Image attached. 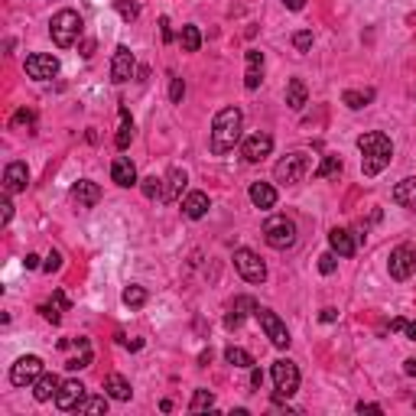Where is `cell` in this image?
I'll return each mask as SVG.
<instances>
[{
  "label": "cell",
  "mask_w": 416,
  "mask_h": 416,
  "mask_svg": "<svg viewBox=\"0 0 416 416\" xmlns=\"http://www.w3.org/2000/svg\"><path fill=\"white\" fill-rule=\"evenodd\" d=\"M185 183H189V176H185V170H179V166H172L170 172H166V179H163V196H159V202H176L179 198V192L185 189Z\"/></svg>",
  "instance_id": "16"
},
{
  "label": "cell",
  "mask_w": 416,
  "mask_h": 416,
  "mask_svg": "<svg viewBox=\"0 0 416 416\" xmlns=\"http://www.w3.org/2000/svg\"><path fill=\"white\" fill-rule=\"evenodd\" d=\"M179 43H183V52H198L202 49V33H198V26H183V33H179Z\"/></svg>",
  "instance_id": "30"
},
{
  "label": "cell",
  "mask_w": 416,
  "mask_h": 416,
  "mask_svg": "<svg viewBox=\"0 0 416 416\" xmlns=\"http://www.w3.org/2000/svg\"><path fill=\"white\" fill-rule=\"evenodd\" d=\"M208 361H211V348H208V351H202V355H198V365H208Z\"/></svg>",
  "instance_id": "56"
},
{
  "label": "cell",
  "mask_w": 416,
  "mask_h": 416,
  "mask_svg": "<svg viewBox=\"0 0 416 416\" xmlns=\"http://www.w3.org/2000/svg\"><path fill=\"white\" fill-rule=\"evenodd\" d=\"M39 312H43V319H46V322H52V325H59V322H62V309H56L52 303L39 306Z\"/></svg>",
  "instance_id": "45"
},
{
  "label": "cell",
  "mask_w": 416,
  "mask_h": 416,
  "mask_svg": "<svg viewBox=\"0 0 416 416\" xmlns=\"http://www.w3.org/2000/svg\"><path fill=\"white\" fill-rule=\"evenodd\" d=\"M293 46H296V52H309L312 49V33H309V30L293 33Z\"/></svg>",
  "instance_id": "42"
},
{
  "label": "cell",
  "mask_w": 416,
  "mask_h": 416,
  "mask_svg": "<svg viewBox=\"0 0 416 416\" xmlns=\"http://www.w3.org/2000/svg\"><path fill=\"white\" fill-rule=\"evenodd\" d=\"M264 75V52L260 49H247V75H244V88L247 91H257L260 88V78Z\"/></svg>",
  "instance_id": "19"
},
{
  "label": "cell",
  "mask_w": 416,
  "mask_h": 416,
  "mask_svg": "<svg viewBox=\"0 0 416 416\" xmlns=\"http://www.w3.org/2000/svg\"><path fill=\"white\" fill-rule=\"evenodd\" d=\"M26 185H30V170H26V163H10L7 170H3V192H26Z\"/></svg>",
  "instance_id": "15"
},
{
  "label": "cell",
  "mask_w": 416,
  "mask_h": 416,
  "mask_svg": "<svg viewBox=\"0 0 416 416\" xmlns=\"http://www.w3.org/2000/svg\"><path fill=\"white\" fill-rule=\"evenodd\" d=\"M404 371L410 374V378H416V358H410V361H404Z\"/></svg>",
  "instance_id": "54"
},
{
  "label": "cell",
  "mask_w": 416,
  "mask_h": 416,
  "mask_svg": "<svg viewBox=\"0 0 416 416\" xmlns=\"http://www.w3.org/2000/svg\"><path fill=\"white\" fill-rule=\"evenodd\" d=\"M342 157H335V153H325V157H322V163H319V170L312 172V176H316V179H329V176H338V172H342Z\"/></svg>",
  "instance_id": "29"
},
{
  "label": "cell",
  "mask_w": 416,
  "mask_h": 416,
  "mask_svg": "<svg viewBox=\"0 0 416 416\" xmlns=\"http://www.w3.org/2000/svg\"><path fill=\"white\" fill-rule=\"evenodd\" d=\"M306 98H309L306 82L303 78H290V85H286V104L293 111H303L306 108Z\"/></svg>",
  "instance_id": "27"
},
{
  "label": "cell",
  "mask_w": 416,
  "mask_h": 416,
  "mask_svg": "<svg viewBox=\"0 0 416 416\" xmlns=\"http://www.w3.org/2000/svg\"><path fill=\"white\" fill-rule=\"evenodd\" d=\"M111 179L121 185V189L137 185V166L130 163V157H117L114 163H111Z\"/></svg>",
  "instance_id": "18"
},
{
  "label": "cell",
  "mask_w": 416,
  "mask_h": 416,
  "mask_svg": "<svg viewBox=\"0 0 416 416\" xmlns=\"http://www.w3.org/2000/svg\"><path fill=\"white\" fill-rule=\"evenodd\" d=\"M329 244L332 251L338 254V257H351L358 251V238H351V231H345V228H332L329 231Z\"/></svg>",
  "instance_id": "20"
},
{
  "label": "cell",
  "mask_w": 416,
  "mask_h": 416,
  "mask_svg": "<svg viewBox=\"0 0 416 416\" xmlns=\"http://www.w3.org/2000/svg\"><path fill=\"white\" fill-rule=\"evenodd\" d=\"M39 374H43V358L23 355L16 358V365L10 367V384L13 387H30V384H36Z\"/></svg>",
  "instance_id": "10"
},
{
  "label": "cell",
  "mask_w": 416,
  "mask_h": 416,
  "mask_svg": "<svg viewBox=\"0 0 416 416\" xmlns=\"http://www.w3.org/2000/svg\"><path fill=\"white\" fill-rule=\"evenodd\" d=\"M241 130H244V114L238 108H224L215 114V124H211V153L221 157L241 143Z\"/></svg>",
  "instance_id": "2"
},
{
  "label": "cell",
  "mask_w": 416,
  "mask_h": 416,
  "mask_svg": "<svg viewBox=\"0 0 416 416\" xmlns=\"http://www.w3.org/2000/svg\"><path fill=\"white\" fill-rule=\"evenodd\" d=\"M140 189H143V196H147V198H159V196H163V179L147 176V179L140 183Z\"/></svg>",
  "instance_id": "39"
},
{
  "label": "cell",
  "mask_w": 416,
  "mask_h": 416,
  "mask_svg": "<svg viewBox=\"0 0 416 416\" xmlns=\"http://www.w3.org/2000/svg\"><path fill=\"white\" fill-rule=\"evenodd\" d=\"M121 130H117V137H114V143H117V150H127L130 147V140H134V121H130V114H127V108H121Z\"/></svg>",
  "instance_id": "31"
},
{
  "label": "cell",
  "mask_w": 416,
  "mask_h": 416,
  "mask_svg": "<svg viewBox=\"0 0 416 416\" xmlns=\"http://www.w3.org/2000/svg\"><path fill=\"white\" fill-rule=\"evenodd\" d=\"M257 322H260V329L267 332V338H270V345L273 348H290V332H286V322H283L277 312H270V309H264V306H257Z\"/></svg>",
  "instance_id": "8"
},
{
  "label": "cell",
  "mask_w": 416,
  "mask_h": 416,
  "mask_svg": "<svg viewBox=\"0 0 416 416\" xmlns=\"http://www.w3.org/2000/svg\"><path fill=\"white\" fill-rule=\"evenodd\" d=\"M88 397V391H85V384L82 380H62V387H59V393H56V406L59 410H78V404Z\"/></svg>",
  "instance_id": "13"
},
{
  "label": "cell",
  "mask_w": 416,
  "mask_h": 416,
  "mask_svg": "<svg viewBox=\"0 0 416 416\" xmlns=\"http://www.w3.org/2000/svg\"><path fill=\"white\" fill-rule=\"evenodd\" d=\"M391 332H404L406 338H413V342H416V319H393Z\"/></svg>",
  "instance_id": "38"
},
{
  "label": "cell",
  "mask_w": 416,
  "mask_h": 416,
  "mask_svg": "<svg viewBox=\"0 0 416 416\" xmlns=\"http://www.w3.org/2000/svg\"><path fill=\"white\" fill-rule=\"evenodd\" d=\"M134 75H137L134 52L127 49V46H117V49H114V59H111V82H114V85H124V82H130Z\"/></svg>",
  "instance_id": "12"
},
{
  "label": "cell",
  "mask_w": 416,
  "mask_h": 416,
  "mask_svg": "<svg viewBox=\"0 0 416 416\" xmlns=\"http://www.w3.org/2000/svg\"><path fill=\"white\" fill-rule=\"evenodd\" d=\"M251 202H254L260 211H267V208L277 205V189L270 183H254L251 185Z\"/></svg>",
  "instance_id": "25"
},
{
  "label": "cell",
  "mask_w": 416,
  "mask_h": 416,
  "mask_svg": "<svg viewBox=\"0 0 416 416\" xmlns=\"http://www.w3.org/2000/svg\"><path fill=\"white\" fill-rule=\"evenodd\" d=\"M82 49H85L82 56H91V52H95V43H91V39H85V46H82Z\"/></svg>",
  "instance_id": "55"
},
{
  "label": "cell",
  "mask_w": 416,
  "mask_h": 416,
  "mask_svg": "<svg viewBox=\"0 0 416 416\" xmlns=\"http://www.w3.org/2000/svg\"><path fill=\"white\" fill-rule=\"evenodd\" d=\"M234 270H238L247 283H264L267 280V264H264L251 247H238V251H234Z\"/></svg>",
  "instance_id": "7"
},
{
  "label": "cell",
  "mask_w": 416,
  "mask_h": 416,
  "mask_svg": "<svg viewBox=\"0 0 416 416\" xmlns=\"http://www.w3.org/2000/svg\"><path fill=\"white\" fill-rule=\"evenodd\" d=\"M224 361L231 367H254V355L251 351H244V348H224Z\"/></svg>",
  "instance_id": "33"
},
{
  "label": "cell",
  "mask_w": 416,
  "mask_h": 416,
  "mask_svg": "<svg viewBox=\"0 0 416 416\" xmlns=\"http://www.w3.org/2000/svg\"><path fill=\"white\" fill-rule=\"evenodd\" d=\"M205 211H208V196L205 192H189V196L183 198V215L185 218H205Z\"/></svg>",
  "instance_id": "23"
},
{
  "label": "cell",
  "mask_w": 416,
  "mask_h": 416,
  "mask_svg": "<svg viewBox=\"0 0 416 416\" xmlns=\"http://www.w3.org/2000/svg\"><path fill=\"white\" fill-rule=\"evenodd\" d=\"M393 202L400 208L416 211V179H400V183L393 185Z\"/></svg>",
  "instance_id": "24"
},
{
  "label": "cell",
  "mask_w": 416,
  "mask_h": 416,
  "mask_svg": "<svg viewBox=\"0 0 416 416\" xmlns=\"http://www.w3.org/2000/svg\"><path fill=\"white\" fill-rule=\"evenodd\" d=\"M358 150H361V172H365V176H380L393 159L391 137L378 134V130L358 137Z\"/></svg>",
  "instance_id": "1"
},
{
  "label": "cell",
  "mask_w": 416,
  "mask_h": 416,
  "mask_svg": "<svg viewBox=\"0 0 416 416\" xmlns=\"http://www.w3.org/2000/svg\"><path fill=\"white\" fill-rule=\"evenodd\" d=\"M413 406H416V400H413Z\"/></svg>",
  "instance_id": "57"
},
{
  "label": "cell",
  "mask_w": 416,
  "mask_h": 416,
  "mask_svg": "<svg viewBox=\"0 0 416 416\" xmlns=\"http://www.w3.org/2000/svg\"><path fill=\"white\" fill-rule=\"evenodd\" d=\"M43 270H46V273H56V270H62V254H59V251H49V257L43 260Z\"/></svg>",
  "instance_id": "46"
},
{
  "label": "cell",
  "mask_w": 416,
  "mask_h": 416,
  "mask_svg": "<svg viewBox=\"0 0 416 416\" xmlns=\"http://www.w3.org/2000/svg\"><path fill=\"white\" fill-rule=\"evenodd\" d=\"M241 153H244L247 163H264V159L273 153V137H270V134L247 137L244 143H241Z\"/></svg>",
  "instance_id": "14"
},
{
  "label": "cell",
  "mask_w": 416,
  "mask_h": 416,
  "mask_svg": "<svg viewBox=\"0 0 416 416\" xmlns=\"http://www.w3.org/2000/svg\"><path fill=\"white\" fill-rule=\"evenodd\" d=\"M159 30H163V43H172V30H170V20H166V16H159Z\"/></svg>",
  "instance_id": "48"
},
{
  "label": "cell",
  "mask_w": 416,
  "mask_h": 416,
  "mask_svg": "<svg viewBox=\"0 0 416 416\" xmlns=\"http://www.w3.org/2000/svg\"><path fill=\"white\" fill-rule=\"evenodd\" d=\"M124 306H130V309H140L143 306V303H147V290H143V286H127V290H124Z\"/></svg>",
  "instance_id": "36"
},
{
  "label": "cell",
  "mask_w": 416,
  "mask_h": 416,
  "mask_svg": "<svg viewBox=\"0 0 416 416\" xmlns=\"http://www.w3.org/2000/svg\"><path fill=\"white\" fill-rule=\"evenodd\" d=\"M273 400H290L296 391H299V367L290 361V358H280V361H273Z\"/></svg>",
  "instance_id": "4"
},
{
  "label": "cell",
  "mask_w": 416,
  "mask_h": 416,
  "mask_svg": "<svg viewBox=\"0 0 416 416\" xmlns=\"http://www.w3.org/2000/svg\"><path fill=\"white\" fill-rule=\"evenodd\" d=\"M306 172H309V157L306 153H286V157L273 166V179L283 185H296V183H303L306 179Z\"/></svg>",
  "instance_id": "6"
},
{
  "label": "cell",
  "mask_w": 416,
  "mask_h": 416,
  "mask_svg": "<svg viewBox=\"0 0 416 416\" xmlns=\"http://www.w3.org/2000/svg\"><path fill=\"white\" fill-rule=\"evenodd\" d=\"M247 312H257V299H254V296H238L231 303V312L224 316V325H228V329H238Z\"/></svg>",
  "instance_id": "21"
},
{
  "label": "cell",
  "mask_w": 416,
  "mask_h": 416,
  "mask_svg": "<svg viewBox=\"0 0 416 416\" xmlns=\"http://www.w3.org/2000/svg\"><path fill=\"white\" fill-rule=\"evenodd\" d=\"M72 198L78 202V208H95L101 202V185L91 179H78L72 185Z\"/></svg>",
  "instance_id": "17"
},
{
  "label": "cell",
  "mask_w": 416,
  "mask_h": 416,
  "mask_svg": "<svg viewBox=\"0 0 416 416\" xmlns=\"http://www.w3.org/2000/svg\"><path fill=\"white\" fill-rule=\"evenodd\" d=\"M183 98H185V82L179 78V75H172V82H170V101H172V104H179Z\"/></svg>",
  "instance_id": "41"
},
{
  "label": "cell",
  "mask_w": 416,
  "mask_h": 416,
  "mask_svg": "<svg viewBox=\"0 0 416 416\" xmlns=\"http://www.w3.org/2000/svg\"><path fill=\"white\" fill-rule=\"evenodd\" d=\"M114 10L121 13V20H127V23L140 16V7H137L134 0H114Z\"/></svg>",
  "instance_id": "37"
},
{
  "label": "cell",
  "mask_w": 416,
  "mask_h": 416,
  "mask_svg": "<svg viewBox=\"0 0 416 416\" xmlns=\"http://www.w3.org/2000/svg\"><path fill=\"white\" fill-rule=\"evenodd\" d=\"M319 319H322V322H325V325H329V322H335V319H338V309L325 306V309H322V312H319Z\"/></svg>",
  "instance_id": "49"
},
{
  "label": "cell",
  "mask_w": 416,
  "mask_h": 416,
  "mask_svg": "<svg viewBox=\"0 0 416 416\" xmlns=\"http://www.w3.org/2000/svg\"><path fill=\"white\" fill-rule=\"evenodd\" d=\"M108 393H101V397H85L82 404H78V413H108Z\"/></svg>",
  "instance_id": "34"
},
{
  "label": "cell",
  "mask_w": 416,
  "mask_h": 416,
  "mask_svg": "<svg viewBox=\"0 0 416 416\" xmlns=\"http://www.w3.org/2000/svg\"><path fill=\"white\" fill-rule=\"evenodd\" d=\"M374 101V88H365V91H355V88H348L342 95V104L345 108H351V111H361V108H367Z\"/></svg>",
  "instance_id": "28"
},
{
  "label": "cell",
  "mask_w": 416,
  "mask_h": 416,
  "mask_svg": "<svg viewBox=\"0 0 416 416\" xmlns=\"http://www.w3.org/2000/svg\"><path fill=\"white\" fill-rule=\"evenodd\" d=\"M387 270H391L393 280H410L416 273V251L410 244H400L391 251V260H387Z\"/></svg>",
  "instance_id": "9"
},
{
  "label": "cell",
  "mask_w": 416,
  "mask_h": 416,
  "mask_svg": "<svg viewBox=\"0 0 416 416\" xmlns=\"http://www.w3.org/2000/svg\"><path fill=\"white\" fill-rule=\"evenodd\" d=\"M82 30H85V23H82V16H78L75 10H59L49 20V36L59 49L75 46V43L82 39Z\"/></svg>",
  "instance_id": "3"
},
{
  "label": "cell",
  "mask_w": 416,
  "mask_h": 416,
  "mask_svg": "<svg viewBox=\"0 0 416 416\" xmlns=\"http://www.w3.org/2000/svg\"><path fill=\"white\" fill-rule=\"evenodd\" d=\"M104 393H108L111 400H130V384H127V380L121 378V374H108V378H104Z\"/></svg>",
  "instance_id": "26"
},
{
  "label": "cell",
  "mask_w": 416,
  "mask_h": 416,
  "mask_svg": "<svg viewBox=\"0 0 416 416\" xmlns=\"http://www.w3.org/2000/svg\"><path fill=\"white\" fill-rule=\"evenodd\" d=\"M283 7H286V10H303L306 0H283Z\"/></svg>",
  "instance_id": "52"
},
{
  "label": "cell",
  "mask_w": 416,
  "mask_h": 416,
  "mask_svg": "<svg viewBox=\"0 0 416 416\" xmlns=\"http://www.w3.org/2000/svg\"><path fill=\"white\" fill-rule=\"evenodd\" d=\"M59 387H62V380L56 374H39L36 384H33V397H36L39 404H49V400H56Z\"/></svg>",
  "instance_id": "22"
},
{
  "label": "cell",
  "mask_w": 416,
  "mask_h": 416,
  "mask_svg": "<svg viewBox=\"0 0 416 416\" xmlns=\"http://www.w3.org/2000/svg\"><path fill=\"white\" fill-rule=\"evenodd\" d=\"M26 75L30 78H36V82H49L59 75V59L56 56H46V52H33V56H26Z\"/></svg>",
  "instance_id": "11"
},
{
  "label": "cell",
  "mask_w": 416,
  "mask_h": 416,
  "mask_svg": "<svg viewBox=\"0 0 416 416\" xmlns=\"http://www.w3.org/2000/svg\"><path fill=\"white\" fill-rule=\"evenodd\" d=\"M355 410H358V413H384V406H380V404H365V400H361Z\"/></svg>",
  "instance_id": "47"
},
{
  "label": "cell",
  "mask_w": 416,
  "mask_h": 416,
  "mask_svg": "<svg viewBox=\"0 0 416 416\" xmlns=\"http://www.w3.org/2000/svg\"><path fill=\"white\" fill-rule=\"evenodd\" d=\"M13 218V202H10V192H3V198H0V224H10Z\"/></svg>",
  "instance_id": "44"
},
{
  "label": "cell",
  "mask_w": 416,
  "mask_h": 416,
  "mask_svg": "<svg viewBox=\"0 0 416 416\" xmlns=\"http://www.w3.org/2000/svg\"><path fill=\"white\" fill-rule=\"evenodd\" d=\"M251 384H254V387L264 384V371H260V367H251Z\"/></svg>",
  "instance_id": "51"
},
{
  "label": "cell",
  "mask_w": 416,
  "mask_h": 416,
  "mask_svg": "<svg viewBox=\"0 0 416 416\" xmlns=\"http://www.w3.org/2000/svg\"><path fill=\"white\" fill-rule=\"evenodd\" d=\"M10 127H13V130H26V134H33V127H36V114H33L30 108H20L10 117Z\"/></svg>",
  "instance_id": "32"
},
{
  "label": "cell",
  "mask_w": 416,
  "mask_h": 416,
  "mask_svg": "<svg viewBox=\"0 0 416 416\" xmlns=\"http://www.w3.org/2000/svg\"><path fill=\"white\" fill-rule=\"evenodd\" d=\"M52 306H56V309H62V312H65V309H69V299H65V296H62V293H52Z\"/></svg>",
  "instance_id": "50"
},
{
  "label": "cell",
  "mask_w": 416,
  "mask_h": 416,
  "mask_svg": "<svg viewBox=\"0 0 416 416\" xmlns=\"http://www.w3.org/2000/svg\"><path fill=\"white\" fill-rule=\"evenodd\" d=\"M215 406V393L205 391V387H198L196 393H192V404H189V410L192 413H202V410H211Z\"/></svg>",
  "instance_id": "35"
},
{
  "label": "cell",
  "mask_w": 416,
  "mask_h": 416,
  "mask_svg": "<svg viewBox=\"0 0 416 416\" xmlns=\"http://www.w3.org/2000/svg\"><path fill=\"white\" fill-rule=\"evenodd\" d=\"M23 264H26V270H36V267H43V264H39V257H36V254H26V260H23Z\"/></svg>",
  "instance_id": "53"
},
{
  "label": "cell",
  "mask_w": 416,
  "mask_h": 416,
  "mask_svg": "<svg viewBox=\"0 0 416 416\" xmlns=\"http://www.w3.org/2000/svg\"><path fill=\"white\" fill-rule=\"evenodd\" d=\"M88 365H91V348H82L78 358H69V361H65L69 371H82V367H88Z\"/></svg>",
  "instance_id": "43"
},
{
  "label": "cell",
  "mask_w": 416,
  "mask_h": 416,
  "mask_svg": "<svg viewBox=\"0 0 416 416\" xmlns=\"http://www.w3.org/2000/svg\"><path fill=\"white\" fill-rule=\"evenodd\" d=\"M264 241H267L273 251H290L296 244V221L286 218V215H273V218L264 224Z\"/></svg>",
  "instance_id": "5"
},
{
  "label": "cell",
  "mask_w": 416,
  "mask_h": 416,
  "mask_svg": "<svg viewBox=\"0 0 416 416\" xmlns=\"http://www.w3.org/2000/svg\"><path fill=\"white\" fill-rule=\"evenodd\" d=\"M335 267H338V254H335V251H325V254L319 257V273L329 277V273H335Z\"/></svg>",
  "instance_id": "40"
}]
</instances>
